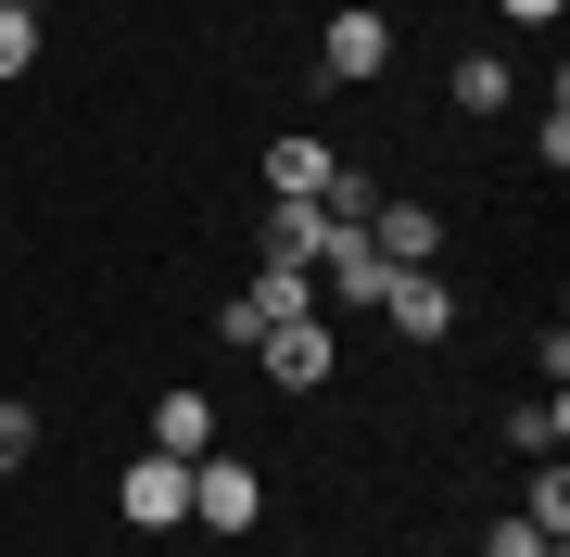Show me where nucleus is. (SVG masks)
I'll return each instance as SVG.
<instances>
[{"label":"nucleus","instance_id":"nucleus-10","mask_svg":"<svg viewBox=\"0 0 570 557\" xmlns=\"http://www.w3.org/2000/svg\"><path fill=\"white\" fill-rule=\"evenodd\" d=\"M153 456H216V406L204 392H165L153 406Z\"/></svg>","mask_w":570,"mask_h":557},{"label":"nucleus","instance_id":"nucleus-5","mask_svg":"<svg viewBox=\"0 0 570 557\" xmlns=\"http://www.w3.org/2000/svg\"><path fill=\"white\" fill-rule=\"evenodd\" d=\"M317 63H330V89L381 77V63H393V13H367V0H355V13H330V39H317Z\"/></svg>","mask_w":570,"mask_h":557},{"label":"nucleus","instance_id":"nucleus-8","mask_svg":"<svg viewBox=\"0 0 570 557\" xmlns=\"http://www.w3.org/2000/svg\"><path fill=\"white\" fill-rule=\"evenodd\" d=\"M254 355H266V380H279V392H317V380H330V330H317V317H292V330H266Z\"/></svg>","mask_w":570,"mask_h":557},{"label":"nucleus","instance_id":"nucleus-16","mask_svg":"<svg viewBox=\"0 0 570 557\" xmlns=\"http://www.w3.org/2000/svg\"><path fill=\"white\" fill-rule=\"evenodd\" d=\"M482 557H570V545H546L532 519H494V533H482Z\"/></svg>","mask_w":570,"mask_h":557},{"label":"nucleus","instance_id":"nucleus-7","mask_svg":"<svg viewBox=\"0 0 570 557\" xmlns=\"http://www.w3.org/2000/svg\"><path fill=\"white\" fill-rule=\"evenodd\" d=\"M381 317H393V330H406V342H444V330H456V291L431 279V267H406V279L381 291Z\"/></svg>","mask_w":570,"mask_h":557},{"label":"nucleus","instance_id":"nucleus-2","mask_svg":"<svg viewBox=\"0 0 570 557\" xmlns=\"http://www.w3.org/2000/svg\"><path fill=\"white\" fill-rule=\"evenodd\" d=\"M190 519H204V533H254V519H266V481L242 469V456H190Z\"/></svg>","mask_w":570,"mask_h":557},{"label":"nucleus","instance_id":"nucleus-17","mask_svg":"<svg viewBox=\"0 0 570 557\" xmlns=\"http://www.w3.org/2000/svg\"><path fill=\"white\" fill-rule=\"evenodd\" d=\"M39 456V406H0V469H26Z\"/></svg>","mask_w":570,"mask_h":557},{"label":"nucleus","instance_id":"nucleus-3","mask_svg":"<svg viewBox=\"0 0 570 557\" xmlns=\"http://www.w3.org/2000/svg\"><path fill=\"white\" fill-rule=\"evenodd\" d=\"M115 507H127V533H178L190 519V456H140V469L115 481Z\"/></svg>","mask_w":570,"mask_h":557},{"label":"nucleus","instance_id":"nucleus-18","mask_svg":"<svg viewBox=\"0 0 570 557\" xmlns=\"http://www.w3.org/2000/svg\"><path fill=\"white\" fill-rule=\"evenodd\" d=\"M494 13H508V26H558L570 0H494Z\"/></svg>","mask_w":570,"mask_h":557},{"label":"nucleus","instance_id":"nucleus-12","mask_svg":"<svg viewBox=\"0 0 570 557\" xmlns=\"http://www.w3.org/2000/svg\"><path fill=\"white\" fill-rule=\"evenodd\" d=\"M508 89H520L508 51H469V63H456V115H508Z\"/></svg>","mask_w":570,"mask_h":557},{"label":"nucleus","instance_id":"nucleus-6","mask_svg":"<svg viewBox=\"0 0 570 557\" xmlns=\"http://www.w3.org/2000/svg\"><path fill=\"white\" fill-rule=\"evenodd\" d=\"M330 178H343V152H330V140H305V127L266 140V203H330Z\"/></svg>","mask_w":570,"mask_h":557},{"label":"nucleus","instance_id":"nucleus-4","mask_svg":"<svg viewBox=\"0 0 570 557\" xmlns=\"http://www.w3.org/2000/svg\"><path fill=\"white\" fill-rule=\"evenodd\" d=\"M393 279H406V267H393L367 228H330V241H317V291H343V305H381Z\"/></svg>","mask_w":570,"mask_h":557},{"label":"nucleus","instance_id":"nucleus-11","mask_svg":"<svg viewBox=\"0 0 570 557\" xmlns=\"http://www.w3.org/2000/svg\"><path fill=\"white\" fill-rule=\"evenodd\" d=\"M317 241H330L317 203H266V267H317Z\"/></svg>","mask_w":570,"mask_h":557},{"label":"nucleus","instance_id":"nucleus-15","mask_svg":"<svg viewBox=\"0 0 570 557\" xmlns=\"http://www.w3.org/2000/svg\"><path fill=\"white\" fill-rule=\"evenodd\" d=\"M26 63H39V13L13 0V13H0V77H26Z\"/></svg>","mask_w":570,"mask_h":557},{"label":"nucleus","instance_id":"nucleus-19","mask_svg":"<svg viewBox=\"0 0 570 557\" xmlns=\"http://www.w3.org/2000/svg\"><path fill=\"white\" fill-rule=\"evenodd\" d=\"M0 13H13V0H0Z\"/></svg>","mask_w":570,"mask_h":557},{"label":"nucleus","instance_id":"nucleus-14","mask_svg":"<svg viewBox=\"0 0 570 557\" xmlns=\"http://www.w3.org/2000/svg\"><path fill=\"white\" fill-rule=\"evenodd\" d=\"M508 444H520V456H558V444H570V406H558V392H532V406L508 418Z\"/></svg>","mask_w":570,"mask_h":557},{"label":"nucleus","instance_id":"nucleus-9","mask_svg":"<svg viewBox=\"0 0 570 557\" xmlns=\"http://www.w3.org/2000/svg\"><path fill=\"white\" fill-rule=\"evenodd\" d=\"M367 241H381L393 267H431V253H444V216L431 203H367Z\"/></svg>","mask_w":570,"mask_h":557},{"label":"nucleus","instance_id":"nucleus-1","mask_svg":"<svg viewBox=\"0 0 570 557\" xmlns=\"http://www.w3.org/2000/svg\"><path fill=\"white\" fill-rule=\"evenodd\" d=\"M292 317H317V267H266V279H242V291H228V305H216V342H266V330H292Z\"/></svg>","mask_w":570,"mask_h":557},{"label":"nucleus","instance_id":"nucleus-13","mask_svg":"<svg viewBox=\"0 0 570 557\" xmlns=\"http://www.w3.org/2000/svg\"><path fill=\"white\" fill-rule=\"evenodd\" d=\"M520 519H532V533H546V545H570V469H558V456H546V469H532Z\"/></svg>","mask_w":570,"mask_h":557}]
</instances>
